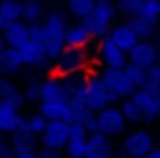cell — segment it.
Listing matches in <instances>:
<instances>
[{"label":"cell","mask_w":160,"mask_h":158,"mask_svg":"<svg viewBox=\"0 0 160 158\" xmlns=\"http://www.w3.org/2000/svg\"><path fill=\"white\" fill-rule=\"evenodd\" d=\"M43 49H45L47 60H58V56L64 49V35H66L68 29V14L62 8H53L45 14V21H43Z\"/></svg>","instance_id":"1"},{"label":"cell","mask_w":160,"mask_h":158,"mask_svg":"<svg viewBox=\"0 0 160 158\" xmlns=\"http://www.w3.org/2000/svg\"><path fill=\"white\" fill-rule=\"evenodd\" d=\"M115 19H117V10H115L113 2L99 0V2H94L92 13L82 21V27L90 33L92 39H105L111 31V25Z\"/></svg>","instance_id":"2"},{"label":"cell","mask_w":160,"mask_h":158,"mask_svg":"<svg viewBox=\"0 0 160 158\" xmlns=\"http://www.w3.org/2000/svg\"><path fill=\"white\" fill-rule=\"evenodd\" d=\"M84 103H86L88 111L99 113L105 107H109L111 103H117V99L109 93V89L103 84L99 74H90L88 82H86V89H84Z\"/></svg>","instance_id":"3"},{"label":"cell","mask_w":160,"mask_h":158,"mask_svg":"<svg viewBox=\"0 0 160 158\" xmlns=\"http://www.w3.org/2000/svg\"><path fill=\"white\" fill-rule=\"evenodd\" d=\"M90 62V56L86 49H70V47H64L62 54L56 60V76L58 78H64V76H70L74 72H80V70H86Z\"/></svg>","instance_id":"4"},{"label":"cell","mask_w":160,"mask_h":158,"mask_svg":"<svg viewBox=\"0 0 160 158\" xmlns=\"http://www.w3.org/2000/svg\"><path fill=\"white\" fill-rule=\"evenodd\" d=\"M129 99L138 107L144 123H154L156 119H160V93L148 89H138Z\"/></svg>","instance_id":"5"},{"label":"cell","mask_w":160,"mask_h":158,"mask_svg":"<svg viewBox=\"0 0 160 158\" xmlns=\"http://www.w3.org/2000/svg\"><path fill=\"white\" fill-rule=\"evenodd\" d=\"M94 121H97V127L94 131L105 138H113V135H121L125 131V119H123L119 107H105L103 111H99L94 115Z\"/></svg>","instance_id":"6"},{"label":"cell","mask_w":160,"mask_h":158,"mask_svg":"<svg viewBox=\"0 0 160 158\" xmlns=\"http://www.w3.org/2000/svg\"><path fill=\"white\" fill-rule=\"evenodd\" d=\"M99 78L103 80V84L117 101H125V99H129L136 93V86L123 74V70H101Z\"/></svg>","instance_id":"7"},{"label":"cell","mask_w":160,"mask_h":158,"mask_svg":"<svg viewBox=\"0 0 160 158\" xmlns=\"http://www.w3.org/2000/svg\"><path fill=\"white\" fill-rule=\"evenodd\" d=\"M152 148H154V138H152L150 131L148 130H136V131L125 135L121 152L127 158H146Z\"/></svg>","instance_id":"8"},{"label":"cell","mask_w":160,"mask_h":158,"mask_svg":"<svg viewBox=\"0 0 160 158\" xmlns=\"http://www.w3.org/2000/svg\"><path fill=\"white\" fill-rule=\"evenodd\" d=\"M97 56H99V62L103 64V70H123L127 66V54L117 49L109 37L99 41Z\"/></svg>","instance_id":"9"},{"label":"cell","mask_w":160,"mask_h":158,"mask_svg":"<svg viewBox=\"0 0 160 158\" xmlns=\"http://www.w3.org/2000/svg\"><path fill=\"white\" fill-rule=\"evenodd\" d=\"M68 135H70V125L68 123H64V121H49L45 125V131L41 134V144H43V148L62 152L66 148Z\"/></svg>","instance_id":"10"},{"label":"cell","mask_w":160,"mask_h":158,"mask_svg":"<svg viewBox=\"0 0 160 158\" xmlns=\"http://www.w3.org/2000/svg\"><path fill=\"white\" fill-rule=\"evenodd\" d=\"M156 56H158V47L152 41H138L133 49L127 54V64L136 66L140 70H148L156 66Z\"/></svg>","instance_id":"11"},{"label":"cell","mask_w":160,"mask_h":158,"mask_svg":"<svg viewBox=\"0 0 160 158\" xmlns=\"http://www.w3.org/2000/svg\"><path fill=\"white\" fill-rule=\"evenodd\" d=\"M86 140H88V131L78 123L70 125V135L66 142V154L68 158H84L86 154Z\"/></svg>","instance_id":"12"},{"label":"cell","mask_w":160,"mask_h":158,"mask_svg":"<svg viewBox=\"0 0 160 158\" xmlns=\"http://www.w3.org/2000/svg\"><path fill=\"white\" fill-rule=\"evenodd\" d=\"M39 115L49 123V121H64L70 125L74 117H72L70 105L66 101H53V103H41L39 105Z\"/></svg>","instance_id":"13"},{"label":"cell","mask_w":160,"mask_h":158,"mask_svg":"<svg viewBox=\"0 0 160 158\" xmlns=\"http://www.w3.org/2000/svg\"><path fill=\"white\" fill-rule=\"evenodd\" d=\"M84 156L90 158H113L115 156V146L111 142V138H105L101 134H88L86 140V154Z\"/></svg>","instance_id":"14"},{"label":"cell","mask_w":160,"mask_h":158,"mask_svg":"<svg viewBox=\"0 0 160 158\" xmlns=\"http://www.w3.org/2000/svg\"><path fill=\"white\" fill-rule=\"evenodd\" d=\"M111 41H113V45L117 47V49H121L123 54H129V51L133 49V45L138 43V37H136V33L132 31V27L127 23H119L115 25L111 31H109L107 35Z\"/></svg>","instance_id":"15"},{"label":"cell","mask_w":160,"mask_h":158,"mask_svg":"<svg viewBox=\"0 0 160 158\" xmlns=\"http://www.w3.org/2000/svg\"><path fill=\"white\" fill-rule=\"evenodd\" d=\"M2 39H4L6 47H10V49H21V47L29 41V27L23 21L10 23L8 27L2 31Z\"/></svg>","instance_id":"16"},{"label":"cell","mask_w":160,"mask_h":158,"mask_svg":"<svg viewBox=\"0 0 160 158\" xmlns=\"http://www.w3.org/2000/svg\"><path fill=\"white\" fill-rule=\"evenodd\" d=\"M90 41H92V37L82 27V23L68 25L66 35H64V47H70V49H86L90 45Z\"/></svg>","instance_id":"17"},{"label":"cell","mask_w":160,"mask_h":158,"mask_svg":"<svg viewBox=\"0 0 160 158\" xmlns=\"http://www.w3.org/2000/svg\"><path fill=\"white\" fill-rule=\"evenodd\" d=\"M23 117L8 103L0 101V134H17L21 127Z\"/></svg>","instance_id":"18"},{"label":"cell","mask_w":160,"mask_h":158,"mask_svg":"<svg viewBox=\"0 0 160 158\" xmlns=\"http://www.w3.org/2000/svg\"><path fill=\"white\" fill-rule=\"evenodd\" d=\"M53 101H66V93H64V86H62L58 76H52L39 84V103H53Z\"/></svg>","instance_id":"19"},{"label":"cell","mask_w":160,"mask_h":158,"mask_svg":"<svg viewBox=\"0 0 160 158\" xmlns=\"http://www.w3.org/2000/svg\"><path fill=\"white\" fill-rule=\"evenodd\" d=\"M19 51L21 56V62L27 66H43L47 62V56H45V49H43V45H39V43H33V41H27Z\"/></svg>","instance_id":"20"},{"label":"cell","mask_w":160,"mask_h":158,"mask_svg":"<svg viewBox=\"0 0 160 158\" xmlns=\"http://www.w3.org/2000/svg\"><path fill=\"white\" fill-rule=\"evenodd\" d=\"M10 148H12V154H17V156L35 152V148H37V138L27 134V131H17V134H12Z\"/></svg>","instance_id":"21"},{"label":"cell","mask_w":160,"mask_h":158,"mask_svg":"<svg viewBox=\"0 0 160 158\" xmlns=\"http://www.w3.org/2000/svg\"><path fill=\"white\" fill-rule=\"evenodd\" d=\"M0 101L8 103L10 107H14L19 111V107L25 103V97L8 78H0Z\"/></svg>","instance_id":"22"},{"label":"cell","mask_w":160,"mask_h":158,"mask_svg":"<svg viewBox=\"0 0 160 158\" xmlns=\"http://www.w3.org/2000/svg\"><path fill=\"white\" fill-rule=\"evenodd\" d=\"M127 25H129V27H132V31L136 33L138 41H150V39L156 35V27H158V23H152V21L140 19V17L129 19V21H127Z\"/></svg>","instance_id":"23"},{"label":"cell","mask_w":160,"mask_h":158,"mask_svg":"<svg viewBox=\"0 0 160 158\" xmlns=\"http://www.w3.org/2000/svg\"><path fill=\"white\" fill-rule=\"evenodd\" d=\"M43 17H45V6H43L41 2H37V0H29V2L23 4V19L21 21H23L27 27L41 23Z\"/></svg>","instance_id":"24"},{"label":"cell","mask_w":160,"mask_h":158,"mask_svg":"<svg viewBox=\"0 0 160 158\" xmlns=\"http://www.w3.org/2000/svg\"><path fill=\"white\" fill-rule=\"evenodd\" d=\"M23 62L17 49H10L6 47L2 54H0V74H14L17 70H21Z\"/></svg>","instance_id":"25"},{"label":"cell","mask_w":160,"mask_h":158,"mask_svg":"<svg viewBox=\"0 0 160 158\" xmlns=\"http://www.w3.org/2000/svg\"><path fill=\"white\" fill-rule=\"evenodd\" d=\"M92 8H94V0H70L66 4L68 14L74 17V19H78L80 23L92 13Z\"/></svg>","instance_id":"26"},{"label":"cell","mask_w":160,"mask_h":158,"mask_svg":"<svg viewBox=\"0 0 160 158\" xmlns=\"http://www.w3.org/2000/svg\"><path fill=\"white\" fill-rule=\"evenodd\" d=\"M136 17L146 19V21H152V23H158V17H160V0H140Z\"/></svg>","instance_id":"27"},{"label":"cell","mask_w":160,"mask_h":158,"mask_svg":"<svg viewBox=\"0 0 160 158\" xmlns=\"http://www.w3.org/2000/svg\"><path fill=\"white\" fill-rule=\"evenodd\" d=\"M0 14L8 23H19L23 19V4L12 2V0H4V2H0Z\"/></svg>","instance_id":"28"},{"label":"cell","mask_w":160,"mask_h":158,"mask_svg":"<svg viewBox=\"0 0 160 158\" xmlns=\"http://www.w3.org/2000/svg\"><path fill=\"white\" fill-rule=\"evenodd\" d=\"M45 125H47V121L43 119L39 113H33V115H29L27 119H25V131L31 135H41L43 131H45Z\"/></svg>","instance_id":"29"},{"label":"cell","mask_w":160,"mask_h":158,"mask_svg":"<svg viewBox=\"0 0 160 158\" xmlns=\"http://www.w3.org/2000/svg\"><path fill=\"white\" fill-rule=\"evenodd\" d=\"M123 74L129 78V82L136 86V90L144 89V82H146V70H140V68H136V66L127 64L125 68H123Z\"/></svg>","instance_id":"30"},{"label":"cell","mask_w":160,"mask_h":158,"mask_svg":"<svg viewBox=\"0 0 160 158\" xmlns=\"http://www.w3.org/2000/svg\"><path fill=\"white\" fill-rule=\"evenodd\" d=\"M119 111H121V115H123V119H125V123H127V121H132V123H138V121H142L140 111H138V107L133 105L132 99H125V101L121 103Z\"/></svg>","instance_id":"31"},{"label":"cell","mask_w":160,"mask_h":158,"mask_svg":"<svg viewBox=\"0 0 160 158\" xmlns=\"http://www.w3.org/2000/svg\"><path fill=\"white\" fill-rule=\"evenodd\" d=\"M144 89L160 93V68L158 66H152V68L146 70V82H144Z\"/></svg>","instance_id":"32"},{"label":"cell","mask_w":160,"mask_h":158,"mask_svg":"<svg viewBox=\"0 0 160 158\" xmlns=\"http://www.w3.org/2000/svg\"><path fill=\"white\" fill-rule=\"evenodd\" d=\"M138 4H140V0H119L117 4H115V10L125 14V17H129V19H133L138 14Z\"/></svg>","instance_id":"33"},{"label":"cell","mask_w":160,"mask_h":158,"mask_svg":"<svg viewBox=\"0 0 160 158\" xmlns=\"http://www.w3.org/2000/svg\"><path fill=\"white\" fill-rule=\"evenodd\" d=\"M25 101H31V103H37L39 101V82H29L27 90L23 93Z\"/></svg>","instance_id":"34"},{"label":"cell","mask_w":160,"mask_h":158,"mask_svg":"<svg viewBox=\"0 0 160 158\" xmlns=\"http://www.w3.org/2000/svg\"><path fill=\"white\" fill-rule=\"evenodd\" d=\"M12 156V148L2 135H0V158H10Z\"/></svg>","instance_id":"35"},{"label":"cell","mask_w":160,"mask_h":158,"mask_svg":"<svg viewBox=\"0 0 160 158\" xmlns=\"http://www.w3.org/2000/svg\"><path fill=\"white\" fill-rule=\"evenodd\" d=\"M39 158H62V152L58 150H49V148H41V152L37 154Z\"/></svg>","instance_id":"36"},{"label":"cell","mask_w":160,"mask_h":158,"mask_svg":"<svg viewBox=\"0 0 160 158\" xmlns=\"http://www.w3.org/2000/svg\"><path fill=\"white\" fill-rule=\"evenodd\" d=\"M146 158H160V146H156V148H152L150 152H148Z\"/></svg>","instance_id":"37"},{"label":"cell","mask_w":160,"mask_h":158,"mask_svg":"<svg viewBox=\"0 0 160 158\" xmlns=\"http://www.w3.org/2000/svg\"><path fill=\"white\" fill-rule=\"evenodd\" d=\"M8 25H10V23H8V21H6V19H4V17H2V14H0V33L4 31V29H6V27H8Z\"/></svg>","instance_id":"38"},{"label":"cell","mask_w":160,"mask_h":158,"mask_svg":"<svg viewBox=\"0 0 160 158\" xmlns=\"http://www.w3.org/2000/svg\"><path fill=\"white\" fill-rule=\"evenodd\" d=\"M17 158H39V156H37V152H29V154H21Z\"/></svg>","instance_id":"39"},{"label":"cell","mask_w":160,"mask_h":158,"mask_svg":"<svg viewBox=\"0 0 160 158\" xmlns=\"http://www.w3.org/2000/svg\"><path fill=\"white\" fill-rule=\"evenodd\" d=\"M6 49V45H4V39H2V33H0V54Z\"/></svg>","instance_id":"40"},{"label":"cell","mask_w":160,"mask_h":158,"mask_svg":"<svg viewBox=\"0 0 160 158\" xmlns=\"http://www.w3.org/2000/svg\"><path fill=\"white\" fill-rule=\"evenodd\" d=\"M156 66L160 68V47H158V56H156Z\"/></svg>","instance_id":"41"},{"label":"cell","mask_w":160,"mask_h":158,"mask_svg":"<svg viewBox=\"0 0 160 158\" xmlns=\"http://www.w3.org/2000/svg\"><path fill=\"white\" fill-rule=\"evenodd\" d=\"M158 23H160V17H158Z\"/></svg>","instance_id":"42"},{"label":"cell","mask_w":160,"mask_h":158,"mask_svg":"<svg viewBox=\"0 0 160 158\" xmlns=\"http://www.w3.org/2000/svg\"><path fill=\"white\" fill-rule=\"evenodd\" d=\"M84 158H90V156H84Z\"/></svg>","instance_id":"43"}]
</instances>
